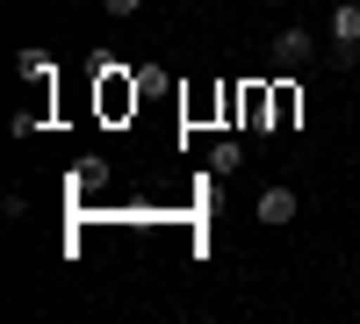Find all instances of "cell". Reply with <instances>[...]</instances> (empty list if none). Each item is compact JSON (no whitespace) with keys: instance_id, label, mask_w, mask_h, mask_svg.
I'll return each instance as SVG.
<instances>
[{"instance_id":"6da1fadb","label":"cell","mask_w":360,"mask_h":324,"mask_svg":"<svg viewBox=\"0 0 360 324\" xmlns=\"http://www.w3.org/2000/svg\"><path fill=\"white\" fill-rule=\"evenodd\" d=\"M310 58H317V37H310L303 22H288L281 37H274V65H281V72H303Z\"/></svg>"},{"instance_id":"7a4b0ae2","label":"cell","mask_w":360,"mask_h":324,"mask_svg":"<svg viewBox=\"0 0 360 324\" xmlns=\"http://www.w3.org/2000/svg\"><path fill=\"white\" fill-rule=\"evenodd\" d=\"M332 51L360 58V0H339V8H332Z\"/></svg>"},{"instance_id":"3957f363","label":"cell","mask_w":360,"mask_h":324,"mask_svg":"<svg viewBox=\"0 0 360 324\" xmlns=\"http://www.w3.org/2000/svg\"><path fill=\"white\" fill-rule=\"evenodd\" d=\"M259 223H274V231L295 223V188H281V181L266 188V195H259Z\"/></svg>"},{"instance_id":"277c9868","label":"cell","mask_w":360,"mask_h":324,"mask_svg":"<svg viewBox=\"0 0 360 324\" xmlns=\"http://www.w3.org/2000/svg\"><path fill=\"white\" fill-rule=\"evenodd\" d=\"M15 72H22L29 86H51V79H58V65H51L44 51H22V58H15Z\"/></svg>"},{"instance_id":"5b68a950","label":"cell","mask_w":360,"mask_h":324,"mask_svg":"<svg viewBox=\"0 0 360 324\" xmlns=\"http://www.w3.org/2000/svg\"><path fill=\"white\" fill-rule=\"evenodd\" d=\"M137 8H144V0H101V15H115V22H130Z\"/></svg>"},{"instance_id":"8992f818","label":"cell","mask_w":360,"mask_h":324,"mask_svg":"<svg viewBox=\"0 0 360 324\" xmlns=\"http://www.w3.org/2000/svg\"><path fill=\"white\" fill-rule=\"evenodd\" d=\"M259 8H274V0H259Z\"/></svg>"}]
</instances>
